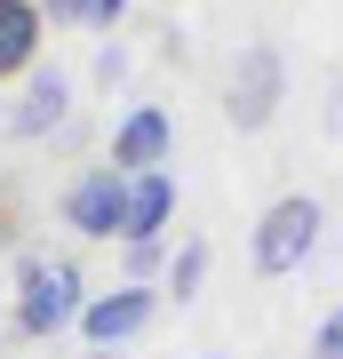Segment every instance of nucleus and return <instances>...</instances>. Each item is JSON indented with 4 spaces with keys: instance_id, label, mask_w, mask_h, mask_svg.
Listing matches in <instances>:
<instances>
[{
    "instance_id": "f257e3e1",
    "label": "nucleus",
    "mask_w": 343,
    "mask_h": 359,
    "mask_svg": "<svg viewBox=\"0 0 343 359\" xmlns=\"http://www.w3.org/2000/svg\"><path fill=\"white\" fill-rule=\"evenodd\" d=\"M319 224H328V216H319V200H311V192L271 200V208H264V224H255V248H248L255 271H264V280H288V271L319 248Z\"/></svg>"
},
{
    "instance_id": "f03ea898",
    "label": "nucleus",
    "mask_w": 343,
    "mask_h": 359,
    "mask_svg": "<svg viewBox=\"0 0 343 359\" xmlns=\"http://www.w3.org/2000/svg\"><path fill=\"white\" fill-rule=\"evenodd\" d=\"M80 304H88V295H80V271L64 264V256H48V264L32 256V264H25V280H16V327H25V335L72 327Z\"/></svg>"
},
{
    "instance_id": "7ed1b4c3",
    "label": "nucleus",
    "mask_w": 343,
    "mask_h": 359,
    "mask_svg": "<svg viewBox=\"0 0 343 359\" xmlns=\"http://www.w3.org/2000/svg\"><path fill=\"white\" fill-rule=\"evenodd\" d=\"M280 88H288V65H280V48H271V40H248V48H240V65H231V88H224V112H231V128H240V136L271 128V112H280Z\"/></svg>"
},
{
    "instance_id": "20e7f679",
    "label": "nucleus",
    "mask_w": 343,
    "mask_h": 359,
    "mask_svg": "<svg viewBox=\"0 0 343 359\" xmlns=\"http://www.w3.org/2000/svg\"><path fill=\"white\" fill-rule=\"evenodd\" d=\"M152 311H160V287H152V280H120L112 295H88L72 327L88 335V351L104 359L112 344H128V335H144V327H152Z\"/></svg>"
},
{
    "instance_id": "39448f33",
    "label": "nucleus",
    "mask_w": 343,
    "mask_h": 359,
    "mask_svg": "<svg viewBox=\"0 0 343 359\" xmlns=\"http://www.w3.org/2000/svg\"><path fill=\"white\" fill-rule=\"evenodd\" d=\"M64 224H72L80 240H120V224H128V176L112 160L88 168V176L64 192Z\"/></svg>"
},
{
    "instance_id": "423d86ee",
    "label": "nucleus",
    "mask_w": 343,
    "mask_h": 359,
    "mask_svg": "<svg viewBox=\"0 0 343 359\" xmlns=\"http://www.w3.org/2000/svg\"><path fill=\"white\" fill-rule=\"evenodd\" d=\"M168 160H176V120H168L160 104H128L120 128H112V168L120 176H152Z\"/></svg>"
},
{
    "instance_id": "0eeeda50",
    "label": "nucleus",
    "mask_w": 343,
    "mask_h": 359,
    "mask_svg": "<svg viewBox=\"0 0 343 359\" xmlns=\"http://www.w3.org/2000/svg\"><path fill=\"white\" fill-rule=\"evenodd\" d=\"M176 224V176L152 168V176H128V224H120V248L128 240H160Z\"/></svg>"
},
{
    "instance_id": "6e6552de",
    "label": "nucleus",
    "mask_w": 343,
    "mask_h": 359,
    "mask_svg": "<svg viewBox=\"0 0 343 359\" xmlns=\"http://www.w3.org/2000/svg\"><path fill=\"white\" fill-rule=\"evenodd\" d=\"M64 112H72V88H64V72H25V96H16V112H8V136H48L64 128Z\"/></svg>"
},
{
    "instance_id": "1a4fd4ad",
    "label": "nucleus",
    "mask_w": 343,
    "mask_h": 359,
    "mask_svg": "<svg viewBox=\"0 0 343 359\" xmlns=\"http://www.w3.org/2000/svg\"><path fill=\"white\" fill-rule=\"evenodd\" d=\"M40 32H48V16H40L32 0H8V8H0V80L32 72V56H40Z\"/></svg>"
},
{
    "instance_id": "9d476101",
    "label": "nucleus",
    "mask_w": 343,
    "mask_h": 359,
    "mask_svg": "<svg viewBox=\"0 0 343 359\" xmlns=\"http://www.w3.org/2000/svg\"><path fill=\"white\" fill-rule=\"evenodd\" d=\"M200 280H208V240H184L176 256H168V287H160V295L191 304V295H200Z\"/></svg>"
},
{
    "instance_id": "9b49d317",
    "label": "nucleus",
    "mask_w": 343,
    "mask_h": 359,
    "mask_svg": "<svg viewBox=\"0 0 343 359\" xmlns=\"http://www.w3.org/2000/svg\"><path fill=\"white\" fill-rule=\"evenodd\" d=\"M311 359H343V304H335L328 320L311 327Z\"/></svg>"
},
{
    "instance_id": "f8f14e48",
    "label": "nucleus",
    "mask_w": 343,
    "mask_h": 359,
    "mask_svg": "<svg viewBox=\"0 0 343 359\" xmlns=\"http://www.w3.org/2000/svg\"><path fill=\"white\" fill-rule=\"evenodd\" d=\"M72 16H80V25H96V32H112L120 16H128V0H72Z\"/></svg>"
},
{
    "instance_id": "ddd939ff",
    "label": "nucleus",
    "mask_w": 343,
    "mask_h": 359,
    "mask_svg": "<svg viewBox=\"0 0 343 359\" xmlns=\"http://www.w3.org/2000/svg\"><path fill=\"white\" fill-rule=\"evenodd\" d=\"M208 359H224V351H208Z\"/></svg>"
},
{
    "instance_id": "4468645a",
    "label": "nucleus",
    "mask_w": 343,
    "mask_h": 359,
    "mask_svg": "<svg viewBox=\"0 0 343 359\" xmlns=\"http://www.w3.org/2000/svg\"><path fill=\"white\" fill-rule=\"evenodd\" d=\"M0 8H8V0H0Z\"/></svg>"
}]
</instances>
